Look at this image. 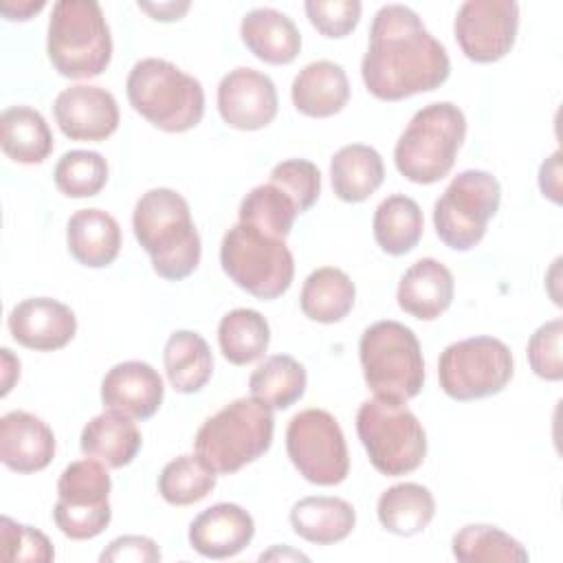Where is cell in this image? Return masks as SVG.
Listing matches in <instances>:
<instances>
[{"mask_svg": "<svg viewBox=\"0 0 563 563\" xmlns=\"http://www.w3.org/2000/svg\"><path fill=\"white\" fill-rule=\"evenodd\" d=\"M216 488V471L198 455H178L158 475V493L172 506H189Z\"/></svg>", "mask_w": 563, "mask_h": 563, "instance_id": "cell-37", "label": "cell"}, {"mask_svg": "<svg viewBox=\"0 0 563 563\" xmlns=\"http://www.w3.org/2000/svg\"><path fill=\"white\" fill-rule=\"evenodd\" d=\"M244 46L262 62L284 66L295 62L301 51V33L297 24L277 9H253L240 22Z\"/></svg>", "mask_w": 563, "mask_h": 563, "instance_id": "cell-23", "label": "cell"}, {"mask_svg": "<svg viewBox=\"0 0 563 563\" xmlns=\"http://www.w3.org/2000/svg\"><path fill=\"white\" fill-rule=\"evenodd\" d=\"M139 9L147 11L154 20H161V22H174V20H178V18L189 9V2H158V4L139 2Z\"/></svg>", "mask_w": 563, "mask_h": 563, "instance_id": "cell-45", "label": "cell"}, {"mask_svg": "<svg viewBox=\"0 0 563 563\" xmlns=\"http://www.w3.org/2000/svg\"><path fill=\"white\" fill-rule=\"evenodd\" d=\"M539 187L552 202H561V152H554L548 161H543L539 169Z\"/></svg>", "mask_w": 563, "mask_h": 563, "instance_id": "cell-44", "label": "cell"}, {"mask_svg": "<svg viewBox=\"0 0 563 563\" xmlns=\"http://www.w3.org/2000/svg\"><path fill=\"white\" fill-rule=\"evenodd\" d=\"M356 433L372 466L387 477L416 471L427 455V433L402 402L365 400L356 411Z\"/></svg>", "mask_w": 563, "mask_h": 563, "instance_id": "cell-8", "label": "cell"}, {"mask_svg": "<svg viewBox=\"0 0 563 563\" xmlns=\"http://www.w3.org/2000/svg\"><path fill=\"white\" fill-rule=\"evenodd\" d=\"M220 264L235 286L264 301L282 297L295 277V260L286 242L242 222L224 233Z\"/></svg>", "mask_w": 563, "mask_h": 563, "instance_id": "cell-9", "label": "cell"}, {"mask_svg": "<svg viewBox=\"0 0 563 563\" xmlns=\"http://www.w3.org/2000/svg\"><path fill=\"white\" fill-rule=\"evenodd\" d=\"M66 242L70 255L88 266H110L121 251V227L103 209H79L68 218Z\"/></svg>", "mask_w": 563, "mask_h": 563, "instance_id": "cell-24", "label": "cell"}, {"mask_svg": "<svg viewBox=\"0 0 563 563\" xmlns=\"http://www.w3.org/2000/svg\"><path fill=\"white\" fill-rule=\"evenodd\" d=\"M125 92L130 106L163 132H187L205 114L202 84L167 59L136 62L128 75Z\"/></svg>", "mask_w": 563, "mask_h": 563, "instance_id": "cell-4", "label": "cell"}, {"mask_svg": "<svg viewBox=\"0 0 563 563\" xmlns=\"http://www.w3.org/2000/svg\"><path fill=\"white\" fill-rule=\"evenodd\" d=\"M99 561L108 563H156L161 561V550L150 537L139 534H123L108 543V548L101 552Z\"/></svg>", "mask_w": 563, "mask_h": 563, "instance_id": "cell-43", "label": "cell"}, {"mask_svg": "<svg viewBox=\"0 0 563 563\" xmlns=\"http://www.w3.org/2000/svg\"><path fill=\"white\" fill-rule=\"evenodd\" d=\"M44 0H24V2H2L0 11L7 20H29L33 13L44 9Z\"/></svg>", "mask_w": 563, "mask_h": 563, "instance_id": "cell-46", "label": "cell"}, {"mask_svg": "<svg viewBox=\"0 0 563 563\" xmlns=\"http://www.w3.org/2000/svg\"><path fill=\"white\" fill-rule=\"evenodd\" d=\"M273 431L275 418L266 402L238 398L200 424L194 449L211 471L231 475L271 449Z\"/></svg>", "mask_w": 563, "mask_h": 563, "instance_id": "cell-3", "label": "cell"}, {"mask_svg": "<svg viewBox=\"0 0 563 563\" xmlns=\"http://www.w3.org/2000/svg\"><path fill=\"white\" fill-rule=\"evenodd\" d=\"M271 183L282 187L297 205L299 213H306L321 194V172L306 158H288L271 169Z\"/></svg>", "mask_w": 563, "mask_h": 563, "instance_id": "cell-40", "label": "cell"}, {"mask_svg": "<svg viewBox=\"0 0 563 563\" xmlns=\"http://www.w3.org/2000/svg\"><path fill=\"white\" fill-rule=\"evenodd\" d=\"M55 457L53 429L35 413L15 409L0 418V460L15 473H37Z\"/></svg>", "mask_w": 563, "mask_h": 563, "instance_id": "cell-19", "label": "cell"}, {"mask_svg": "<svg viewBox=\"0 0 563 563\" xmlns=\"http://www.w3.org/2000/svg\"><path fill=\"white\" fill-rule=\"evenodd\" d=\"M286 451L292 466L317 486H336L350 473L345 435L325 409H303L286 427Z\"/></svg>", "mask_w": 563, "mask_h": 563, "instance_id": "cell-13", "label": "cell"}, {"mask_svg": "<svg viewBox=\"0 0 563 563\" xmlns=\"http://www.w3.org/2000/svg\"><path fill=\"white\" fill-rule=\"evenodd\" d=\"M0 556L2 561H29L48 563L55 559L53 545L44 532L37 528L13 521L11 517H0Z\"/></svg>", "mask_w": 563, "mask_h": 563, "instance_id": "cell-39", "label": "cell"}, {"mask_svg": "<svg viewBox=\"0 0 563 563\" xmlns=\"http://www.w3.org/2000/svg\"><path fill=\"white\" fill-rule=\"evenodd\" d=\"M240 222L253 227L271 238L286 240L290 233L299 209L295 200L275 183H264L253 187L240 202Z\"/></svg>", "mask_w": 563, "mask_h": 563, "instance_id": "cell-35", "label": "cell"}, {"mask_svg": "<svg viewBox=\"0 0 563 563\" xmlns=\"http://www.w3.org/2000/svg\"><path fill=\"white\" fill-rule=\"evenodd\" d=\"M0 145L7 158L22 165H40L53 152V134L37 110L11 106L0 114Z\"/></svg>", "mask_w": 563, "mask_h": 563, "instance_id": "cell-28", "label": "cell"}, {"mask_svg": "<svg viewBox=\"0 0 563 563\" xmlns=\"http://www.w3.org/2000/svg\"><path fill=\"white\" fill-rule=\"evenodd\" d=\"M510 347L495 336H471L444 347L438 361L442 391L460 402L499 394L512 378Z\"/></svg>", "mask_w": 563, "mask_h": 563, "instance_id": "cell-11", "label": "cell"}, {"mask_svg": "<svg viewBox=\"0 0 563 563\" xmlns=\"http://www.w3.org/2000/svg\"><path fill=\"white\" fill-rule=\"evenodd\" d=\"M53 180L68 198H90L106 187L108 163L99 152L70 150L57 161Z\"/></svg>", "mask_w": 563, "mask_h": 563, "instance_id": "cell-38", "label": "cell"}, {"mask_svg": "<svg viewBox=\"0 0 563 563\" xmlns=\"http://www.w3.org/2000/svg\"><path fill=\"white\" fill-rule=\"evenodd\" d=\"M451 73L442 42L405 4H385L369 26V46L361 62L365 88L380 101H400L440 88Z\"/></svg>", "mask_w": 563, "mask_h": 563, "instance_id": "cell-1", "label": "cell"}, {"mask_svg": "<svg viewBox=\"0 0 563 563\" xmlns=\"http://www.w3.org/2000/svg\"><path fill=\"white\" fill-rule=\"evenodd\" d=\"M330 178L339 200L363 202L383 185V156L363 143L345 145L330 161Z\"/></svg>", "mask_w": 563, "mask_h": 563, "instance_id": "cell-27", "label": "cell"}, {"mask_svg": "<svg viewBox=\"0 0 563 563\" xmlns=\"http://www.w3.org/2000/svg\"><path fill=\"white\" fill-rule=\"evenodd\" d=\"M310 24L325 37H345L361 20L358 0H308L303 4Z\"/></svg>", "mask_w": 563, "mask_h": 563, "instance_id": "cell-42", "label": "cell"}, {"mask_svg": "<svg viewBox=\"0 0 563 563\" xmlns=\"http://www.w3.org/2000/svg\"><path fill=\"white\" fill-rule=\"evenodd\" d=\"M279 99L273 79L255 68L229 70L218 84V112L235 130H262L277 117Z\"/></svg>", "mask_w": 563, "mask_h": 563, "instance_id": "cell-15", "label": "cell"}, {"mask_svg": "<svg viewBox=\"0 0 563 563\" xmlns=\"http://www.w3.org/2000/svg\"><path fill=\"white\" fill-rule=\"evenodd\" d=\"M356 523V512L350 501L341 497L312 495L299 499L290 508V526L295 534L317 545H332L343 541Z\"/></svg>", "mask_w": 563, "mask_h": 563, "instance_id": "cell-26", "label": "cell"}, {"mask_svg": "<svg viewBox=\"0 0 563 563\" xmlns=\"http://www.w3.org/2000/svg\"><path fill=\"white\" fill-rule=\"evenodd\" d=\"M561 341H563V319H550L534 330L528 341V363L532 372L543 380H561L563 378V356H561Z\"/></svg>", "mask_w": 563, "mask_h": 563, "instance_id": "cell-41", "label": "cell"}, {"mask_svg": "<svg viewBox=\"0 0 563 563\" xmlns=\"http://www.w3.org/2000/svg\"><path fill=\"white\" fill-rule=\"evenodd\" d=\"M165 396L161 374L143 361L117 363L101 380V402L106 409L132 420L152 418Z\"/></svg>", "mask_w": 563, "mask_h": 563, "instance_id": "cell-18", "label": "cell"}, {"mask_svg": "<svg viewBox=\"0 0 563 563\" xmlns=\"http://www.w3.org/2000/svg\"><path fill=\"white\" fill-rule=\"evenodd\" d=\"M253 517L229 501L209 506L189 526V543L205 559H231L253 541Z\"/></svg>", "mask_w": 563, "mask_h": 563, "instance_id": "cell-20", "label": "cell"}, {"mask_svg": "<svg viewBox=\"0 0 563 563\" xmlns=\"http://www.w3.org/2000/svg\"><path fill=\"white\" fill-rule=\"evenodd\" d=\"M163 363L172 387L180 394L200 391L213 374V356L209 343L194 330H176L169 334Z\"/></svg>", "mask_w": 563, "mask_h": 563, "instance_id": "cell-30", "label": "cell"}, {"mask_svg": "<svg viewBox=\"0 0 563 563\" xmlns=\"http://www.w3.org/2000/svg\"><path fill=\"white\" fill-rule=\"evenodd\" d=\"M453 292L455 282L451 271L433 257H422L400 277L396 299L407 314L420 321H433L451 306Z\"/></svg>", "mask_w": 563, "mask_h": 563, "instance_id": "cell-21", "label": "cell"}, {"mask_svg": "<svg viewBox=\"0 0 563 563\" xmlns=\"http://www.w3.org/2000/svg\"><path fill=\"white\" fill-rule=\"evenodd\" d=\"M519 29L515 0H468L457 9L453 33L462 53L477 64L499 62L510 53Z\"/></svg>", "mask_w": 563, "mask_h": 563, "instance_id": "cell-14", "label": "cell"}, {"mask_svg": "<svg viewBox=\"0 0 563 563\" xmlns=\"http://www.w3.org/2000/svg\"><path fill=\"white\" fill-rule=\"evenodd\" d=\"M290 97L295 108L306 117H334L347 106L350 81L341 64L319 59L297 73L292 79Z\"/></svg>", "mask_w": 563, "mask_h": 563, "instance_id": "cell-22", "label": "cell"}, {"mask_svg": "<svg viewBox=\"0 0 563 563\" xmlns=\"http://www.w3.org/2000/svg\"><path fill=\"white\" fill-rule=\"evenodd\" d=\"M271 341L268 321L251 308H235L220 319L218 343L233 365H249L264 356Z\"/></svg>", "mask_w": 563, "mask_h": 563, "instance_id": "cell-34", "label": "cell"}, {"mask_svg": "<svg viewBox=\"0 0 563 563\" xmlns=\"http://www.w3.org/2000/svg\"><path fill=\"white\" fill-rule=\"evenodd\" d=\"M306 383V369L297 358L273 354L253 369L249 389L251 396L266 402L271 409H288L303 396Z\"/></svg>", "mask_w": 563, "mask_h": 563, "instance_id": "cell-33", "label": "cell"}, {"mask_svg": "<svg viewBox=\"0 0 563 563\" xmlns=\"http://www.w3.org/2000/svg\"><path fill=\"white\" fill-rule=\"evenodd\" d=\"M2 354V396H7L15 383V378L20 376V361L11 354L9 347H2L0 350Z\"/></svg>", "mask_w": 563, "mask_h": 563, "instance_id": "cell-47", "label": "cell"}, {"mask_svg": "<svg viewBox=\"0 0 563 563\" xmlns=\"http://www.w3.org/2000/svg\"><path fill=\"white\" fill-rule=\"evenodd\" d=\"M356 288L347 273L334 266L312 271L299 295L301 312L317 323H336L354 308Z\"/></svg>", "mask_w": 563, "mask_h": 563, "instance_id": "cell-29", "label": "cell"}, {"mask_svg": "<svg viewBox=\"0 0 563 563\" xmlns=\"http://www.w3.org/2000/svg\"><path fill=\"white\" fill-rule=\"evenodd\" d=\"M141 431L132 418L106 409L95 416L79 438V449L86 457H95L110 468L128 466L141 451Z\"/></svg>", "mask_w": 563, "mask_h": 563, "instance_id": "cell-25", "label": "cell"}, {"mask_svg": "<svg viewBox=\"0 0 563 563\" xmlns=\"http://www.w3.org/2000/svg\"><path fill=\"white\" fill-rule=\"evenodd\" d=\"M7 325L20 345L37 352H53L73 341L77 317L66 303L53 297H31L9 312Z\"/></svg>", "mask_w": 563, "mask_h": 563, "instance_id": "cell-17", "label": "cell"}, {"mask_svg": "<svg viewBox=\"0 0 563 563\" xmlns=\"http://www.w3.org/2000/svg\"><path fill=\"white\" fill-rule=\"evenodd\" d=\"M134 238L152 260L158 277L180 282L200 264V235L187 200L167 187L145 191L132 213Z\"/></svg>", "mask_w": 563, "mask_h": 563, "instance_id": "cell-2", "label": "cell"}, {"mask_svg": "<svg viewBox=\"0 0 563 563\" xmlns=\"http://www.w3.org/2000/svg\"><path fill=\"white\" fill-rule=\"evenodd\" d=\"M59 130L70 141H106L119 128V106L101 86L77 84L64 88L53 103Z\"/></svg>", "mask_w": 563, "mask_h": 563, "instance_id": "cell-16", "label": "cell"}, {"mask_svg": "<svg viewBox=\"0 0 563 563\" xmlns=\"http://www.w3.org/2000/svg\"><path fill=\"white\" fill-rule=\"evenodd\" d=\"M367 387L376 398L407 402L424 385V361L418 336L400 321H376L358 341Z\"/></svg>", "mask_w": 563, "mask_h": 563, "instance_id": "cell-7", "label": "cell"}, {"mask_svg": "<svg viewBox=\"0 0 563 563\" xmlns=\"http://www.w3.org/2000/svg\"><path fill=\"white\" fill-rule=\"evenodd\" d=\"M46 51L62 77L90 79L101 75L112 59V37L101 4L95 0L55 2Z\"/></svg>", "mask_w": 563, "mask_h": 563, "instance_id": "cell-6", "label": "cell"}, {"mask_svg": "<svg viewBox=\"0 0 563 563\" xmlns=\"http://www.w3.org/2000/svg\"><path fill=\"white\" fill-rule=\"evenodd\" d=\"M453 556L462 563H526V548L508 532L488 523H468L455 532Z\"/></svg>", "mask_w": 563, "mask_h": 563, "instance_id": "cell-36", "label": "cell"}, {"mask_svg": "<svg viewBox=\"0 0 563 563\" xmlns=\"http://www.w3.org/2000/svg\"><path fill=\"white\" fill-rule=\"evenodd\" d=\"M110 490L112 479L103 462L95 457L70 462L57 479V504L53 506L59 532L75 541L101 534L112 519Z\"/></svg>", "mask_w": 563, "mask_h": 563, "instance_id": "cell-12", "label": "cell"}, {"mask_svg": "<svg viewBox=\"0 0 563 563\" xmlns=\"http://www.w3.org/2000/svg\"><path fill=\"white\" fill-rule=\"evenodd\" d=\"M501 202L499 180L484 169L460 172L433 205L438 238L453 251H471L486 235Z\"/></svg>", "mask_w": 563, "mask_h": 563, "instance_id": "cell-10", "label": "cell"}, {"mask_svg": "<svg viewBox=\"0 0 563 563\" xmlns=\"http://www.w3.org/2000/svg\"><path fill=\"white\" fill-rule=\"evenodd\" d=\"M374 240L387 255H405L413 251L422 238L424 218L420 205L405 196H387L374 211Z\"/></svg>", "mask_w": 563, "mask_h": 563, "instance_id": "cell-32", "label": "cell"}, {"mask_svg": "<svg viewBox=\"0 0 563 563\" xmlns=\"http://www.w3.org/2000/svg\"><path fill=\"white\" fill-rule=\"evenodd\" d=\"M376 515L387 532L398 537H413L431 523L435 515V499L427 486L402 482L383 490L378 497Z\"/></svg>", "mask_w": 563, "mask_h": 563, "instance_id": "cell-31", "label": "cell"}, {"mask_svg": "<svg viewBox=\"0 0 563 563\" xmlns=\"http://www.w3.org/2000/svg\"><path fill=\"white\" fill-rule=\"evenodd\" d=\"M466 136V117L451 101L420 108L394 147L396 169L411 183L442 180L455 165Z\"/></svg>", "mask_w": 563, "mask_h": 563, "instance_id": "cell-5", "label": "cell"}]
</instances>
